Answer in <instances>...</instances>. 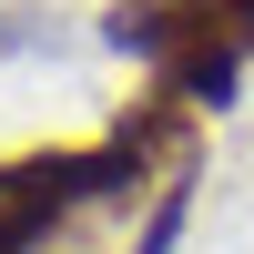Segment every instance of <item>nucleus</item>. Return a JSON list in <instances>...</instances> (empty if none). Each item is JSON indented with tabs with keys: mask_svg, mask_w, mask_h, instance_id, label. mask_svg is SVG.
<instances>
[{
	"mask_svg": "<svg viewBox=\"0 0 254 254\" xmlns=\"http://www.w3.org/2000/svg\"><path fill=\"white\" fill-rule=\"evenodd\" d=\"M142 183H153V173H142L122 142H81V153H20V163H0V254H31L41 234L102 214V203H132Z\"/></svg>",
	"mask_w": 254,
	"mask_h": 254,
	"instance_id": "1",
	"label": "nucleus"
},
{
	"mask_svg": "<svg viewBox=\"0 0 254 254\" xmlns=\"http://www.w3.org/2000/svg\"><path fill=\"white\" fill-rule=\"evenodd\" d=\"M112 41L142 51L163 92L203 102V112L234 92V71H244V51H254V31L224 10V0H122V10H112Z\"/></svg>",
	"mask_w": 254,
	"mask_h": 254,
	"instance_id": "2",
	"label": "nucleus"
},
{
	"mask_svg": "<svg viewBox=\"0 0 254 254\" xmlns=\"http://www.w3.org/2000/svg\"><path fill=\"white\" fill-rule=\"evenodd\" d=\"M224 10H234V20H244V31H254V0H224Z\"/></svg>",
	"mask_w": 254,
	"mask_h": 254,
	"instance_id": "3",
	"label": "nucleus"
}]
</instances>
